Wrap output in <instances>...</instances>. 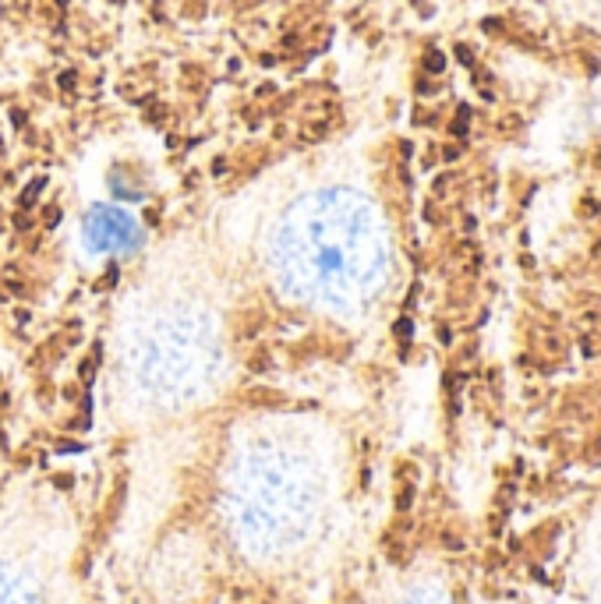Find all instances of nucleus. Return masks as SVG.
<instances>
[{
	"mask_svg": "<svg viewBox=\"0 0 601 604\" xmlns=\"http://www.w3.org/2000/svg\"><path fill=\"white\" fill-rule=\"evenodd\" d=\"M85 244L92 251H128L138 244V226L117 209H92L85 216Z\"/></svg>",
	"mask_w": 601,
	"mask_h": 604,
	"instance_id": "obj_1",
	"label": "nucleus"
}]
</instances>
